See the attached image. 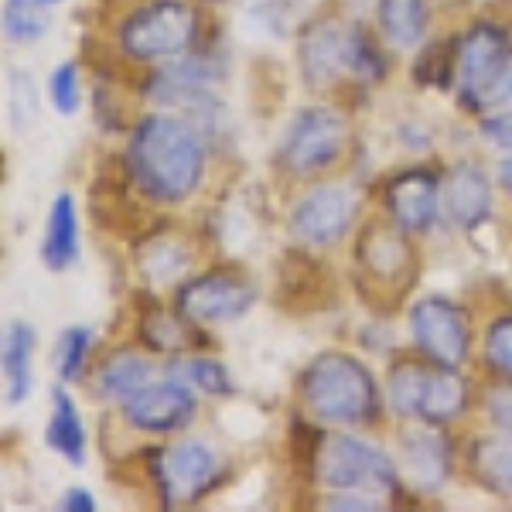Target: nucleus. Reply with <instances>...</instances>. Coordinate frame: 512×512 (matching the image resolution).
<instances>
[{
  "mask_svg": "<svg viewBox=\"0 0 512 512\" xmlns=\"http://www.w3.org/2000/svg\"><path fill=\"white\" fill-rule=\"evenodd\" d=\"M205 147L195 123L178 117H144L130 134L127 171L154 202H185L202 178Z\"/></svg>",
  "mask_w": 512,
  "mask_h": 512,
  "instance_id": "1",
  "label": "nucleus"
},
{
  "mask_svg": "<svg viewBox=\"0 0 512 512\" xmlns=\"http://www.w3.org/2000/svg\"><path fill=\"white\" fill-rule=\"evenodd\" d=\"M301 396L308 410L325 424H369L379 410L376 379L359 359L342 352H325L304 369Z\"/></svg>",
  "mask_w": 512,
  "mask_h": 512,
  "instance_id": "2",
  "label": "nucleus"
},
{
  "mask_svg": "<svg viewBox=\"0 0 512 512\" xmlns=\"http://www.w3.org/2000/svg\"><path fill=\"white\" fill-rule=\"evenodd\" d=\"M315 472L318 482H325L335 492H359L373 495V499H390L400 492V472L390 454L352 434L325 437Z\"/></svg>",
  "mask_w": 512,
  "mask_h": 512,
  "instance_id": "3",
  "label": "nucleus"
},
{
  "mask_svg": "<svg viewBox=\"0 0 512 512\" xmlns=\"http://www.w3.org/2000/svg\"><path fill=\"white\" fill-rule=\"evenodd\" d=\"M198 18L185 0H151L120 24V52L134 62L181 59L195 45Z\"/></svg>",
  "mask_w": 512,
  "mask_h": 512,
  "instance_id": "4",
  "label": "nucleus"
},
{
  "mask_svg": "<svg viewBox=\"0 0 512 512\" xmlns=\"http://www.w3.org/2000/svg\"><path fill=\"white\" fill-rule=\"evenodd\" d=\"M147 465H151L154 489H158L164 509L192 506L205 492H212V485L222 475L219 454L205 441H181L168 444V448H154L147 454Z\"/></svg>",
  "mask_w": 512,
  "mask_h": 512,
  "instance_id": "5",
  "label": "nucleus"
},
{
  "mask_svg": "<svg viewBox=\"0 0 512 512\" xmlns=\"http://www.w3.org/2000/svg\"><path fill=\"white\" fill-rule=\"evenodd\" d=\"M345 151V120L342 113L328 110V106H311L301 110L287 123L284 144H280V161L291 175L304 178L325 171L335 164Z\"/></svg>",
  "mask_w": 512,
  "mask_h": 512,
  "instance_id": "6",
  "label": "nucleus"
},
{
  "mask_svg": "<svg viewBox=\"0 0 512 512\" xmlns=\"http://www.w3.org/2000/svg\"><path fill=\"white\" fill-rule=\"evenodd\" d=\"M410 335L434 366L458 369L468 359V345H472L468 315L448 297H420L410 308Z\"/></svg>",
  "mask_w": 512,
  "mask_h": 512,
  "instance_id": "7",
  "label": "nucleus"
},
{
  "mask_svg": "<svg viewBox=\"0 0 512 512\" xmlns=\"http://www.w3.org/2000/svg\"><path fill=\"white\" fill-rule=\"evenodd\" d=\"M256 304V287L246 277L236 274H202L178 287L175 308L181 318L195 325H226V321L243 318Z\"/></svg>",
  "mask_w": 512,
  "mask_h": 512,
  "instance_id": "8",
  "label": "nucleus"
},
{
  "mask_svg": "<svg viewBox=\"0 0 512 512\" xmlns=\"http://www.w3.org/2000/svg\"><path fill=\"white\" fill-rule=\"evenodd\" d=\"M512 52L509 35L499 24H475L458 41V99L465 110L478 113L482 96L492 89L495 76L502 72Z\"/></svg>",
  "mask_w": 512,
  "mask_h": 512,
  "instance_id": "9",
  "label": "nucleus"
},
{
  "mask_svg": "<svg viewBox=\"0 0 512 512\" xmlns=\"http://www.w3.org/2000/svg\"><path fill=\"white\" fill-rule=\"evenodd\" d=\"M123 417L130 427L147 434H171L192 424L195 396L185 379H161V383H144L137 393L123 400Z\"/></svg>",
  "mask_w": 512,
  "mask_h": 512,
  "instance_id": "10",
  "label": "nucleus"
},
{
  "mask_svg": "<svg viewBox=\"0 0 512 512\" xmlns=\"http://www.w3.org/2000/svg\"><path fill=\"white\" fill-rule=\"evenodd\" d=\"M222 79V65L212 55H181L175 65L154 72L147 82V96L161 106H178V110H209L216 106L212 86Z\"/></svg>",
  "mask_w": 512,
  "mask_h": 512,
  "instance_id": "11",
  "label": "nucleus"
},
{
  "mask_svg": "<svg viewBox=\"0 0 512 512\" xmlns=\"http://www.w3.org/2000/svg\"><path fill=\"white\" fill-rule=\"evenodd\" d=\"M355 219V198L342 185H318L297 202L291 233L308 246H332L349 233Z\"/></svg>",
  "mask_w": 512,
  "mask_h": 512,
  "instance_id": "12",
  "label": "nucleus"
},
{
  "mask_svg": "<svg viewBox=\"0 0 512 512\" xmlns=\"http://www.w3.org/2000/svg\"><path fill=\"white\" fill-rule=\"evenodd\" d=\"M407 229L373 222L359 236V270L373 287H407L414 277V250L407 243Z\"/></svg>",
  "mask_w": 512,
  "mask_h": 512,
  "instance_id": "13",
  "label": "nucleus"
},
{
  "mask_svg": "<svg viewBox=\"0 0 512 512\" xmlns=\"http://www.w3.org/2000/svg\"><path fill=\"white\" fill-rule=\"evenodd\" d=\"M441 205V181L427 168H407L386 185V209L390 219L407 233H427Z\"/></svg>",
  "mask_w": 512,
  "mask_h": 512,
  "instance_id": "14",
  "label": "nucleus"
},
{
  "mask_svg": "<svg viewBox=\"0 0 512 512\" xmlns=\"http://www.w3.org/2000/svg\"><path fill=\"white\" fill-rule=\"evenodd\" d=\"M403 475L424 492H434L451 475V444L437 431V424H420L400 434Z\"/></svg>",
  "mask_w": 512,
  "mask_h": 512,
  "instance_id": "15",
  "label": "nucleus"
},
{
  "mask_svg": "<svg viewBox=\"0 0 512 512\" xmlns=\"http://www.w3.org/2000/svg\"><path fill=\"white\" fill-rule=\"evenodd\" d=\"M345 28L338 21H318L301 35L297 62L311 89H328L345 76Z\"/></svg>",
  "mask_w": 512,
  "mask_h": 512,
  "instance_id": "16",
  "label": "nucleus"
},
{
  "mask_svg": "<svg viewBox=\"0 0 512 512\" xmlns=\"http://www.w3.org/2000/svg\"><path fill=\"white\" fill-rule=\"evenodd\" d=\"M441 205L448 219L461 229H475L492 216V185L482 168L458 164L441 181Z\"/></svg>",
  "mask_w": 512,
  "mask_h": 512,
  "instance_id": "17",
  "label": "nucleus"
},
{
  "mask_svg": "<svg viewBox=\"0 0 512 512\" xmlns=\"http://www.w3.org/2000/svg\"><path fill=\"white\" fill-rule=\"evenodd\" d=\"M41 263L48 270H69L79 256V226H76V202L72 195H55L48 209L45 236H41Z\"/></svg>",
  "mask_w": 512,
  "mask_h": 512,
  "instance_id": "18",
  "label": "nucleus"
},
{
  "mask_svg": "<svg viewBox=\"0 0 512 512\" xmlns=\"http://www.w3.org/2000/svg\"><path fill=\"white\" fill-rule=\"evenodd\" d=\"M468 410V383L454 373V366H437L427 373L424 400H420V424H451Z\"/></svg>",
  "mask_w": 512,
  "mask_h": 512,
  "instance_id": "19",
  "label": "nucleus"
},
{
  "mask_svg": "<svg viewBox=\"0 0 512 512\" xmlns=\"http://www.w3.org/2000/svg\"><path fill=\"white\" fill-rule=\"evenodd\" d=\"M31 355H35V328L28 321H11L4 335V386L7 403H24L31 393Z\"/></svg>",
  "mask_w": 512,
  "mask_h": 512,
  "instance_id": "20",
  "label": "nucleus"
},
{
  "mask_svg": "<svg viewBox=\"0 0 512 512\" xmlns=\"http://www.w3.org/2000/svg\"><path fill=\"white\" fill-rule=\"evenodd\" d=\"M45 444L55 454H62L69 465L86 461V427H82L76 400L65 390H52V417L45 427Z\"/></svg>",
  "mask_w": 512,
  "mask_h": 512,
  "instance_id": "21",
  "label": "nucleus"
},
{
  "mask_svg": "<svg viewBox=\"0 0 512 512\" xmlns=\"http://www.w3.org/2000/svg\"><path fill=\"white\" fill-rule=\"evenodd\" d=\"M468 465L485 489L512 499V437H478L468 451Z\"/></svg>",
  "mask_w": 512,
  "mask_h": 512,
  "instance_id": "22",
  "label": "nucleus"
},
{
  "mask_svg": "<svg viewBox=\"0 0 512 512\" xmlns=\"http://www.w3.org/2000/svg\"><path fill=\"white\" fill-rule=\"evenodd\" d=\"M379 31L396 48H414L427 35V4L424 0H379Z\"/></svg>",
  "mask_w": 512,
  "mask_h": 512,
  "instance_id": "23",
  "label": "nucleus"
},
{
  "mask_svg": "<svg viewBox=\"0 0 512 512\" xmlns=\"http://www.w3.org/2000/svg\"><path fill=\"white\" fill-rule=\"evenodd\" d=\"M427 373L431 366L424 362H396L386 376V400H390V410L403 420H417L420 414V400H424V386H427Z\"/></svg>",
  "mask_w": 512,
  "mask_h": 512,
  "instance_id": "24",
  "label": "nucleus"
},
{
  "mask_svg": "<svg viewBox=\"0 0 512 512\" xmlns=\"http://www.w3.org/2000/svg\"><path fill=\"white\" fill-rule=\"evenodd\" d=\"M154 366L137 352H117L103 362L99 369V393L103 396H117L123 403L130 393H137L144 383H151Z\"/></svg>",
  "mask_w": 512,
  "mask_h": 512,
  "instance_id": "25",
  "label": "nucleus"
},
{
  "mask_svg": "<svg viewBox=\"0 0 512 512\" xmlns=\"http://www.w3.org/2000/svg\"><path fill=\"white\" fill-rule=\"evenodd\" d=\"M188 260H192V256H188L185 243H178L175 236L147 239V243L140 246V253H137L140 274H144L147 280H154V284H168V280H178L181 274H185Z\"/></svg>",
  "mask_w": 512,
  "mask_h": 512,
  "instance_id": "26",
  "label": "nucleus"
},
{
  "mask_svg": "<svg viewBox=\"0 0 512 512\" xmlns=\"http://www.w3.org/2000/svg\"><path fill=\"white\" fill-rule=\"evenodd\" d=\"M345 76L359 82H376L386 76V55L379 52L376 38L366 35L359 24L345 28Z\"/></svg>",
  "mask_w": 512,
  "mask_h": 512,
  "instance_id": "27",
  "label": "nucleus"
},
{
  "mask_svg": "<svg viewBox=\"0 0 512 512\" xmlns=\"http://www.w3.org/2000/svg\"><path fill=\"white\" fill-rule=\"evenodd\" d=\"M458 72V41H431L414 62V82L424 89H451Z\"/></svg>",
  "mask_w": 512,
  "mask_h": 512,
  "instance_id": "28",
  "label": "nucleus"
},
{
  "mask_svg": "<svg viewBox=\"0 0 512 512\" xmlns=\"http://www.w3.org/2000/svg\"><path fill=\"white\" fill-rule=\"evenodd\" d=\"M178 318H181V311H178V315H164L158 304H151V308H144V315H140V335H144V342L151 345L154 352L188 349L195 338H185L188 332L181 328Z\"/></svg>",
  "mask_w": 512,
  "mask_h": 512,
  "instance_id": "29",
  "label": "nucleus"
},
{
  "mask_svg": "<svg viewBox=\"0 0 512 512\" xmlns=\"http://www.w3.org/2000/svg\"><path fill=\"white\" fill-rule=\"evenodd\" d=\"M93 349V332L89 328H65L59 335V345H55V373H59L62 383H76L82 376V366H86V355Z\"/></svg>",
  "mask_w": 512,
  "mask_h": 512,
  "instance_id": "30",
  "label": "nucleus"
},
{
  "mask_svg": "<svg viewBox=\"0 0 512 512\" xmlns=\"http://www.w3.org/2000/svg\"><path fill=\"white\" fill-rule=\"evenodd\" d=\"M181 379H185V383H192L195 390L209 393V396L236 393L233 376H229V369L222 366L219 359H188L185 366H181Z\"/></svg>",
  "mask_w": 512,
  "mask_h": 512,
  "instance_id": "31",
  "label": "nucleus"
},
{
  "mask_svg": "<svg viewBox=\"0 0 512 512\" xmlns=\"http://www.w3.org/2000/svg\"><path fill=\"white\" fill-rule=\"evenodd\" d=\"M4 31L11 41H35L45 35V18L41 7L28 4V0H7L4 7Z\"/></svg>",
  "mask_w": 512,
  "mask_h": 512,
  "instance_id": "32",
  "label": "nucleus"
},
{
  "mask_svg": "<svg viewBox=\"0 0 512 512\" xmlns=\"http://www.w3.org/2000/svg\"><path fill=\"white\" fill-rule=\"evenodd\" d=\"M48 99L62 117H72L79 110V69L76 62H62L48 79Z\"/></svg>",
  "mask_w": 512,
  "mask_h": 512,
  "instance_id": "33",
  "label": "nucleus"
},
{
  "mask_svg": "<svg viewBox=\"0 0 512 512\" xmlns=\"http://www.w3.org/2000/svg\"><path fill=\"white\" fill-rule=\"evenodd\" d=\"M485 359L495 373L512 383V315L492 321L489 335H485Z\"/></svg>",
  "mask_w": 512,
  "mask_h": 512,
  "instance_id": "34",
  "label": "nucleus"
},
{
  "mask_svg": "<svg viewBox=\"0 0 512 512\" xmlns=\"http://www.w3.org/2000/svg\"><path fill=\"white\" fill-rule=\"evenodd\" d=\"M297 11H301V0H263V4H256L253 18L274 38H284L294 28Z\"/></svg>",
  "mask_w": 512,
  "mask_h": 512,
  "instance_id": "35",
  "label": "nucleus"
},
{
  "mask_svg": "<svg viewBox=\"0 0 512 512\" xmlns=\"http://www.w3.org/2000/svg\"><path fill=\"white\" fill-rule=\"evenodd\" d=\"M35 117V86L24 72L11 76V123L14 127H28Z\"/></svg>",
  "mask_w": 512,
  "mask_h": 512,
  "instance_id": "36",
  "label": "nucleus"
},
{
  "mask_svg": "<svg viewBox=\"0 0 512 512\" xmlns=\"http://www.w3.org/2000/svg\"><path fill=\"white\" fill-rule=\"evenodd\" d=\"M499 110H512V52L502 72L495 76L492 89L482 96V106H478V117H489V113H499Z\"/></svg>",
  "mask_w": 512,
  "mask_h": 512,
  "instance_id": "37",
  "label": "nucleus"
},
{
  "mask_svg": "<svg viewBox=\"0 0 512 512\" xmlns=\"http://www.w3.org/2000/svg\"><path fill=\"white\" fill-rule=\"evenodd\" d=\"M485 414L502 434H512V383H502L485 396Z\"/></svg>",
  "mask_w": 512,
  "mask_h": 512,
  "instance_id": "38",
  "label": "nucleus"
},
{
  "mask_svg": "<svg viewBox=\"0 0 512 512\" xmlns=\"http://www.w3.org/2000/svg\"><path fill=\"white\" fill-rule=\"evenodd\" d=\"M482 134L489 137L495 147L512 154V110H499V113L482 117Z\"/></svg>",
  "mask_w": 512,
  "mask_h": 512,
  "instance_id": "39",
  "label": "nucleus"
},
{
  "mask_svg": "<svg viewBox=\"0 0 512 512\" xmlns=\"http://www.w3.org/2000/svg\"><path fill=\"white\" fill-rule=\"evenodd\" d=\"M59 509H65V512H96V499L86 489H69L62 495Z\"/></svg>",
  "mask_w": 512,
  "mask_h": 512,
  "instance_id": "40",
  "label": "nucleus"
},
{
  "mask_svg": "<svg viewBox=\"0 0 512 512\" xmlns=\"http://www.w3.org/2000/svg\"><path fill=\"white\" fill-rule=\"evenodd\" d=\"M499 185L506 188V192L512 195V154H509L506 161L499 164Z\"/></svg>",
  "mask_w": 512,
  "mask_h": 512,
  "instance_id": "41",
  "label": "nucleus"
},
{
  "mask_svg": "<svg viewBox=\"0 0 512 512\" xmlns=\"http://www.w3.org/2000/svg\"><path fill=\"white\" fill-rule=\"evenodd\" d=\"M28 4H35V7H41V11H45V7H52V4H62V0H28Z\"/></svg>",
  "mask_w": 512,
  "mask_h": 512,
  "instance_id": "42",
  "label": "nucleus"
}]
</instances>
